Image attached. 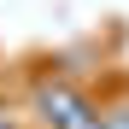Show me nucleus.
I'll return each mask as SVG.
<instances>
[{"instance_id":"obj_1","label":"nucleus","mask_w":129,"mask_h":129,"mask_svg":"<svg viewBox=\"0 0 129 129\" xmlns=\"http://www.w3.org/2000/svg\"><path fill=\"white\" fill-rule=\"evenodd\" d=\"M35 112L47 129H100V112L88 106V94L71 82H41L35 88Z\"/></svg>"},{"instance_id":"obj_2","label":"nucleus","mask_w":129,"mask_h":129,"mask_svg":"<svg viewBox=\"0 0 129 129\" xmlns=\"http://www.w3.org/2000/svg\"><path fill=\"white\" fill-rule=\"evenodd\" d=\"M100 129H129V106H112V112L100 117Z\"/></svg>"},{"instance_id":"obj_3","label":"nucleus","mask_w":129,"mask_h":129,"mask_svg":"<svg viewBox=\"0 0 129 129\" xmlns=\"http://www.w3.org/2000/svg\"><path fill=\"white\" fill-rule=\"evenodd\" d=\"M0 129H12V117H0Z\"/></svg>"}]
</instances>
